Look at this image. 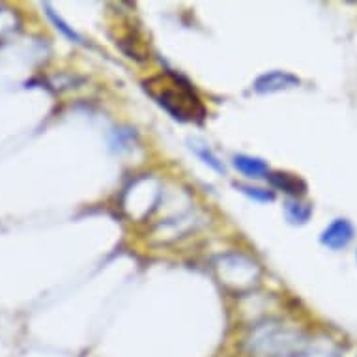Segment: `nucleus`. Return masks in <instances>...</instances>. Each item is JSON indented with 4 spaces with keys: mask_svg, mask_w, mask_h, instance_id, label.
Wrapping results in <instances>:
<instances>
[{
    "mask_svg": "<svg viewBox=\"0 0 357 357\" xmlns=\"http://www.w3.org/2000/svg\"><path fill=\"white\" fill-rule=\"evenodd\" d=\"M268 180H270L273 188L281 189V191L292 195V197H301L307 191V185H305L303 180H299L298 176L287 174V172H271L268 176Z\"/></svg>",
    "mask_w": 357,
    "mask_h": 357,
    "instance_id": "20e7f679",
    "label": "nucleus"
},
{
    "mask_svg": "<svg viewBox=\"0 0 357 357\" xmlns=\"http://www.w3.org/2000/svg\"><path fill=\"white\" fill-rule=\"evenodd\" d=\"M284 211H287L288 221L294 222V225H303V222L309 221L310 217V208L299 200H288Z\"/></svg>",
    "mask_w": 357,
    "mask_h": 357,
    "instance_id": "423d86ee",
    "label": "nucleus"
},
{
    "mask_svg": "<svg viewBox=\"0 0 357 357\" xmlns=\"http://www.w3.org/2000/svg\"><path fill=\"white\" fill-rule=\"evenodd\" d=\"M195 150H197V153H199V158L202 159L206 165H210L211 169H215L217 172H225V167L219 163V159H217L215 155L208 150V148H195Z\"/></svg>",
    "mask_w": 357,
    "mask_h": 357,
    "instance_id": "6e6552de",
    "label": "nucleus"
},
{
    "mask_svg": "<svg viewBox=\"0 0 357 357\" xmlns=\"http://www.w3.org/2000/svg\"><path fill=\"white\" fill-rule=\"evenodd\" d=\"M236 189H240L241 193L247 195L249 199L258 200V202H271L275 199L273 191H266V189L252 188V185H245V183H236Z\"/></svg>",
    "mask_w": 357,
    "mask_h": 357,
    "instance_id": "0eeeda50",
    "label": "nucleus"
},
{
    "mask_svg": "<svg viewBox=\"0 0 357 357\" xmlns=\"http://www.w3.org/2000/svg\"><path fill=\"white\" fill-rule=\"evenodd\" d=\"M45 8H47V15H49V17H51V19H53V23L56 24V29L62 30V32H64V34L68 36V38H70V40L81 41V38H79V36H77L75 32H73V30H71L70 26H68V24H66L64 21H62V19L56 17V15H54V12H53V10H51V8H49V6H45Z\"/></svg>",
    "mask_w": 357,
    "mask_h": 357,
    "instance_id": "1a4fd4ad",
    "label": "nucleus"
},
{
    "mask_svg": "<svg viewBox=\"0 0 357 357\" xmlns=\"http://www.w3.org/2000/svg\"><path fill=\"white\" fill-rule=\"evenodd\" d=\"M144 90L159 107L180 122L200 123L206 116V107L195 94L193 86L176 73H159L144 82Z\"/></svg>",
    "mask_w": 357,
    "mask_h": 357,
    "instance_id": "f257e3e1",
    "label": "nucleus"
},
{
    "mask_svg": "<svg viewBox=\"0 0 357 357\" xmlns=\"http://www.w3.org/2000/svg\"><path fill=\"white\" fill-rule=\"evenodd\" d=\"M234 167L245 176H249V178H255V180L268 178V165L264 163L262 159L249 158V155H236Z\"/></svg>",
    "mask_w": 357,
    "mask_h": 357,
    "instance_id": "39448f33",
    "label": "nucleus"
},
{
    "mask_svg": "<svg viewBox=\"0 0 357 357\" xmlns=\"http://www.w3.org/2000/svg\"><path fill=\"white\" fill-rule=\"evenodd\" d=\"M354 238V227H351L350 221L346 219H337L329 225L328 229L324 230L322 236H320V241L324 245L329 247V249H342L351 241Z\"/></svg>",
    "mask_w": 357,
    "mask_h": 357,
    "instance_id": "7ed1b4c3",
    "label": "nucleus"
},
{
    "mask_svg": "<svg viewBox=\"0 0 357 357\" xmlns=\"http://www.w3.org/2000/svg\"><path fill=\"white\" fill-rule=\"evenodd\" d=\"M299 84L298 77L287 71H270L266 75H260L255 81V90L258 94H271V92H281L287 88H294Z\"/></svg>",
    "mask_w": 357,
    "mask_h": 357,
    "instance_id": "f03ea898",
    "label": "nucleus"
}]
</instances>
